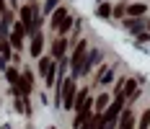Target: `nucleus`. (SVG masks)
I'll use <instances>...</instances> for the list:
<instances>
[{"mask_svg":"<svg viewBox=\"0 0 150 129\" xmlns=\"http://www.w3.org/2000/svg\"><path fill=\"white\" fill-rule=\"evenodd\" d=\"M135 93H137V83H135V80H129V83H124V85H122V96H124L127 101H132Z\"/></svg>","mask_w":150,"mask_h":129,"instance_id":"obj_11","label":"nucleus"},{"mask_svg":"<svg viewBox=\"0 0 150 129\" xmlns=\"http://www.w3.org/2000/svg\"><path fill=\"white\" fill-rule=\"evenodd\" d=\"M29 3H36V0H29Z\"/></svg>","mask_w":150,"mask_h":129,"instance_id":"obj_20","label":"nucleus"},{"mask_svg":"<svg viewBox=\"0 0 150 129\" xmlns=\"http://www.w3.org/2000/svg\"><path fill=\"white\" fill-rule=\"evenodd\" d=\"M117 129H135V114H132L129 109L122 111V121L117 124Z\"/></svg>","mask_w":150,"mask_h":129,"instance_id":"obj_7","label":"nucleus"},{"mask_svg":"<svg viewBox=\"0 0 150 129\" xmlns=\"http://www.w3.org/2000/svg\"><path fill=\"white\" fill-rule=\"evenodd\" d=\"M39 72H42V78H44L47 85H54V78H57V67H54V62L49 57H42L39 59Z\"/></svg>","mask_w":150,"mask_h":129,"instance_id":"obj_5","label":"nucleus"},{"mask_svg":"<svg viewBox=\"0 0 150 129\" xmlns=\"http://www.w3.org/2000/svg\"><path fill=\"white\" fill-rule=\"evenodd\" d=\"M65 49H67V39H57V42L52 44V57L62 59V57H65Z\"/></svg>","mask_w":150,"mask_h":129,"instance_id":"obj_9","label":"nucleus"},{"mask_svg":"<svg viewBox=\"0 0 150 129\" xmlns=\"http://www.w3.org/2000/svg\"><path fill=\"white\" fill-rule=\"evenodd\" d=\"M23 36H26V26H23V23L18 21V23L13 26V31L8 34V39H11V47L21 52V47H23Z\"/></svg>","mask_w":150,"mask_h":129,"instance_id":"obj_6","label":"nucleus"},{"mask_svg":"<svg viewBox=\"0 0 150 129\" xmlns=\"http://www.w3.org/2000/svg\"><path fill=\"white\" fill-rule=\"evenodd\" d=\"M145 11H148L145 5L135 3V5H129V8H127V16H135V18H142V16H145Z\"/></svg>","mask_w":150,"mask_h":129,"instance_id":"obj_14","label":"nucleus"},{"mask_svg":"<svg viewBox=\"0 0 150 129\" xmlns=\"http://www.w3.org/2000/svg\"><path fill=\"white\" fill-rule=\"evenodd\" d=\"M86 49H88V44H86V42H80V44H78V47L73 49L70 65H73V75H75V78H80V75H83V67H86V57H88V54H86Z\"/></svg>","mask_w":150,"mask_h":129,"instance_id":"obj_3","label":"nucleus"},{"mask_svg":"<svg viewBox=\"0 0 150 129\" xmlns=\"http://www.w3.org/2000/svg\"><path fill=\"white\" fill-rule=\"evenodd\" d=\"M73 23H75V21H73V16H70L67 8H57V11H54V16H52V29L57 31L60 36H65L67 29H70Z\"/></svg>","mask_w":150,"mask_h":129,"instance_id":"obj_2","label":"nucleus"},{"mask_svg":"<svg viewBox=\"0 0 150 129\" xmlns=\"http://www.w3.org/2000/svg\"><path fill=\"white\" fill-rule=\"evenodd\" d=\"M75 75H70V78H65V83H62V96H60V103L65 106V109H73L75 106Z\"/></svg>","mask_w":150,"mask_h":129,"instance_id":"obj_4","label":"nucleus"},{"mask_svg":"<svg viewBox=\"0 0 150 129\" xmlns=\"http://www.w3.org/2000/svg\"><path fill=\"white\" fill-rule=\"evenodd\" d=\"M124 96H117V98L111 101V103H109V109H106L104 111V129H114L117 127V121H119V116H122V106H124Z\"/></svg>","mask_w":150,"mask_h":129,"instance_id":"obj_1","label":"nucleus"},{"mask_svg":"<svg viewBox=\"0 0 150 129\" xmlns=\"http://www.w3.org/2000/svg\"><path fill=\"white\" fill-rule=\"evenodd\" d=\"M42 49H44V39H42V34H36V36H31V57H42Z\"/></svg>","mask_w":150,"mask_h":129,"instance_id":"obj_8","label":"nucleus"},{"mask_svg":"<svg viewBox=\"0 0 150 129\" xmlns=\"http://www.w3.org/2000/svg\"><path fill=\"white\" fill-rule=\"evenodd\" d=\"M5 13V0H0V16Z\"/></svg>","mask_w":150,"mask_h":129,"instance_id":"obj_19","label":"nucleus"},{"mask_svg":"<svg viewBox=\"0 0 150 129\" xmlns=\"http://www.w3.org/2000/svg\"><path fill=\"white\" fill-rule=\"evenodd\" d=\"M109 13H111V5H106V3H98V16H101V18H109Z\"/></svg>","mask_w":150,"mask_h":129,"instance_id":"obj_16","label":"nucleus"},{"mask_svg":"<svg viewBox=\"0 0 150 129\" xmlns=\"http://www.w3.org/2000/svg\"><path fill=\"white\" fill-rule=\"evenodd\" d=\"M109 98H111V96H106V93H101V96L96 98V111H98V114L109 109V103H111V101H109Z\"/></svg>","mask_w":150,"mask_h":129,"instance_id":"obj_13","label":"nucleus"},{"mask_svg":"<svg viewBox=\"0 0 150 129\" xmlns=\"http://www.w3.org/2000/svg\"><path fill=\"white\" fill-rule=\"evenodd\" d=\"M137 127H140V129H150V111H142L140 121H137Z\"/></svg>","mask_w":150,"mask_h":129,"instance_id":"obj_15","label":"nucleus"},{"mask_svg":"<svg viewBox=\"0 0 150 129\" xmlns=\"http://www.w3.org/2000/svg\"><path fill=\"white\" fill-rule=\"evenodd\" d=\"M54 5H57V0H47V11H54Z\"/></svg>","mask_w":150,"mask_h":129,"instance_id":"obj_18","label":"nucleus"},{"mask_svg":"<svg viewBox=\"0 0 150 129\" xmlns=\"http://www.w3.org/2000/svg\"><path fill=\"white\" fill-rule=\"evenodd\" d=\"M98 59H101V52H98V49H91V52H88V57H86V67H83V75H86V72H88L91 67L98 62Z\"/></svg>","mask_w":150,"mask_h":129,"instance_id":"obj_10","label":"nucleus"},{"mask_svg":"<svg viewBox=\"0 0 150 129\" xmlns=\"http://www.w3.org/2000/svg\"><path fill=\"white\" fill-rule=\"evenodd\" d=\"M5 78H8V83H11L13 88L21 83V75H18V70H16V67H5Z\"/></svg>","mask_w":150,"mask_h":129,"instance_id":"obj_12","label":"nucleus"},{"mask_svg":"<svg viewBox=\"0 0 150 129\" xmlns=\"http://www.w3.org/2000/svg\"><path fill=\"white\" fill-rule=\"evenodd\" d=\"M114 16H117V18L127 16V8H124V5H117V8H114Z\"/></svg>","mask_w":150,"mask_h":129,"instance_id":"obj_17","label":"nucleus"}]
</instances>
